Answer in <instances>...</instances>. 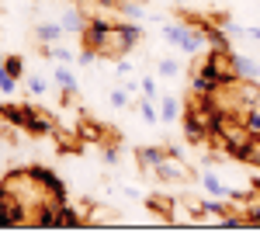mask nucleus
<instances>
[{
  "label": "nucleus",
  "mask_w": 260,
  "mask_h": 243,
  "mask_svg": "<svg viewBox=\"0 0 260 243\" xmlns=\"http://www.w3.org/2000/svg\"><path fill=\"white\" fill-rule=\"evenodd\" d=\"M142 39V24L139 21H125L121 18L118 24H111V32H108V39L104 45L98 49V56H108V59H121L125 52H132Z\"/></svg>",
  "instance_id": "obj_1"
},
{
  "label": "nucleus",
  "mask_w": 260,
  "mask_h": 243,
  "mask_svg": "<svg viewBox=\"0 0 260 243\" xmlns=\"http://www.w3.org/2000/svg\"><path fill=\"white\" fill-rule=\"evenodd\" d=\"M160 35L170 42L174 49H180L184 56H198L201 49L208 45V42H205V32H201V28H191V24H184V21H163Z\"/></svg>",
  "instance_id": "obj_2"
},
{
  "label": "nucleus",
  "mask_w": 260,
  "mask_h": 243,
  "mask_svg": "<svg viewBox=\"0 0 260 243\" xmlns=\"http://www.w3.org/2000/svg\"><path fill=\"white\" fill-rule=\"evenodd\" d=\"M28 219V208L0 184V226H21Z\"/></svg>",
  "instance_id": "obj_3"
},
{
  "label": "nucleus",
  "mask_w": 260,
  "mask_h": 243,
  "mask_svg": "<svg viewBox=\"0 0 260 243\" xmlns=\"http://www.w3.org/2000/svg\"><path fill=\"white\" fill-rule=\"evenodd\" d=\"M28 170L35 174V181L45 188V195H49L52 202H66V184H62V177L56 174V170H49V167H42V163L28 167Z\"/></svg>",
  "instance_id": "obj_4"
},
{
  "label": "nucleus",
  "mask_w": 260,
  "mask_h": 243,
  "mask_svg": "<svg viewBox=\"0 0 260 243\" xmlns=\"http://www.w3.org/2000/svg\"><path fill=\"white\" fill-rule=\"evenodd\" d=\"M205 136H208V115H205L201 108H191V111L184 115V139L191 142V146H198Z\"/></svg>",
  "instance_id": "obj_5"
},
{
  "label": "nucleus",
  "mask_w": 260,
  "mask_h": 243,
  "mask_svg": "<svg viewBox=\"0 0 260 243\" xmlns=\"http://www.w3.org/2000/svg\"><path fill=\"white\" fill-rule=\"evenodd\" d=\"M229 63H233L236 80H257V77H260V63L253 59V56L240 52V49H233V52H229Z\"/></svg>",
  "instance_id": "obj_6"
},
{
  "label": "nucleus",
  "mask_w": 260,
  "mask_h": 243,
  "mask_svg": "<svg viewBox=\"0 0 260 243\" xmlns=\"http://www.w3.org/2000/svg\"><path fill=\"white\" fill-rule=\"evenodd\" d=\"M108 32H111V21H108V18H90L80 39H83V45H90V49H101V45H104V39H108Z\"/></svg>",
  "instance_id": "obj_7"
},
{
  "label": "nucleus",
  "mask_w": 260,
  "mask_h": 243,
  "mask_svg": "<svg viewBox=\"0 0 260 243\" xmlns=\"http://www.w3.org/2000/svg\"><path fill=\"white\" fill-rule=\"evenodd\" d=\"M201 32H205V42H208V49L233 52V39L225 35V28H222V24H205V21H201Z\"/></svg>",
  "instance_id": "obj_8"
},
{
  "label": "nucleus",
  "mask_w": 260,
  "mask_h": 243,
  "mask_svg": "<svg viewBox=\"0 0 260 243\" xmlns=\"http://www.w3.org/2000/svg\"><path fill=\"white\" fill-rule=\"evenodd\" d=\"M62 39H66V28L59 21H39L35 24V42H42V45H56Z\"/></svg>",
  "instance_id": "obj_9"
},
{
  "label": "nucleus",
  "mask_w": 260,
  "mask_h": 243,
  "mask_svg": "<svg viewBox=\"0 0 260 243\" xmlns=\"http://www.w3.org/2000/svg\"><path fill=\"white\" fill-rule=\"evenodd\" d=\"M136 160H139V170H156L167 160V146H139Z\"/></svg>",
  "instance_id": "obj_10"
},
{
  "label": "nucleus",
  "mask_w": 260,
  "mask_h": 243,
  "mask_svg": "<svg viewBox=\"0 0 260 243\" xmlns=\"http://www.w3.org/2000/svg\"><path fill=\"white\" fill-rule=\"evenodd\" d=\"M52 83L59 87V94H62V98H73V94H77V77H73L70 63H59V66L52 70Z\"/></svg>",
  "instance_id": "obj_11"
},
{
  "label": "nucleus",
  "mask_w": 260,
  "mask_h": 243,
  "mask_svg": "<svg viewBox=\"0 0 260 243\" xmlns=\"http://www.w3.org/2000/svg\"><path fill=\"white\" fill-rule=\"evenodd\" d=\"M153 174H156L160 181H187V167H184L177 157H167V160H163Z\"/></svg>",
  "instance_id": "obj_12"
},
{
  "label": "nucleus",
  "mask_w": 260,
  "mask_h": 243,
  "mask_svg": "<svg viewBox=\"0 0 260 243\" xmlns=\"http://www.w3.org/2000/svg\"><path fill=\"white\" fill-rule=\"evenodd\" d=\"M87 14H83L80 7H66L62 11V18H59V24L66 28V35H83V28H87Z\"/></svg>",
  "instance_id": "obj_13"
},
{
  "label": "nucleus",
  "mask_w": 260,
  "mask_h": 243,
  "mask_svg": "<svg viewBox=\"0 0 260 243\" xmlns=\"http://www.w3.org/2000/svg\"><path fill=\"white\" fill-rule=\"evenodd\" d=\"M115 7H118V18L125 21H160L146 11V0H128V4H115Z\"/></svg>",
  "instance_id": "obj_14"
},
{
  "label": "nucleus",
  "mask_w": 260,
  "mask_h": 243,
  "mask_svg": "<svg viewBox=\"0 0 260 243\" xmlns=\"http://www.w3.org/2000/svg\"><path fill=\"white\" fill-rule=\"evenodd\" d=\"M201 188H205L208 195H215V198H233V188L222 181L215 170H205V174H201Z\"/></svg>",
  "instance_id": "obj_15"
},
{
  "label": "nucleus",
  "mask_w": 260,
  "mask_h": 243,
  "mask_svg": "<svg viewBox=\"0 0 260 243\" xmlns=\"http://www.w3.org/2000/svg\"><path fill=\"white\" fill-rule=\"evenodd\" d=\"M24 129L31 132V136H49L52 132V122L42 115L39 108H28V118H24Z\"/></svg>",
  "instance_id": "obj_16"
},
{
  "label": "nucleus",
  "mask_w": 260,
  "mask_h": 243,
  "mask_svg": "<svg viewBox=\"0 0 260 243\" xmlns=\"http://www.w3.org/2000/svg\"><path fill=\"white\" fill-rule=\"evenodd\" d=\"M177 118H180V101L174 94H163L160 98V122L163 125H174Z\"/></svg>",
  "instance_id": "obj_17"
},
{
  "label": "nucleus",
  "mask_w": 260,
  "mask_h": 243,
  "mask_svg": "<svg viewBox=\"0 0 260 243\" xmlns=\"http://www.w3.org/2000/svg\"><path fill=\"white\" fill-rule=\"evenodd\" d=\"M194 212H201V216H225L229 212V205L222 202V198H215V195H208V198H201V202H194Z\"/></svg>",
  "instance_id": "obj_18"
},
{
  "label": "nucleus",
  "mask_w": 260,
  "mask_h": 243,
  "mask_svg": "<svg viewBox=\"0 0 260 243\" xmlns=\"http://www.w3.org/2000/svg\"><path fill=\"white\" fill-rule=\"evenodd\" d=\"M45 56H52L56 63H77V52H73L70 45H62V42H56V45H45Z\"/></svg>",
  "instance_id": "obj_19"
},
{
  "label": "nucleus",
  "mask_w": 260,
  "mask_h": 243,
  "mask_svg": "<svg viewBox=\"0 0 260 243\" xmlns=\"http://www.w3.org/2000/svg\"><path fill=\"white\" fill-rule=\"evenodd\" d=\"M59 226H83V216L73 208V205L59 202Z\"/></svg>",
  "instance_id": "obj_20"
},
{
  "label": "nucleus",
  "mask_w": 260,
  "mask_h": 243,
  "mask_svg": "<svg viewBox=\"0 0 260 243\" xmlns=\"http://www.w3.org/2000/svg\"><path fill=\"white\" fill-rule=\"evenodd\" d=\"M240 118H243V125H246V132L260 139V108H246Z\"/></svg>",
  "instance_id": "obj_21"
},
{
  "label": "nucleus",
  "mask_w": 260,
  "mask_h": 243,
  "mask_svg": "<svg viewBox=\"0 0 260 243\" xmlns=\"http://www.w3.org/2000/svg\"><path fill=\"white\" fill-rule=\"evenodd\" d=\"M45 90H49V80H45V77H39V73L28 77V94H31V98H42Z\"/></svg>",
  "instance_id": "obj_22"
},
{
  "label": "nucleus",
  "mask_w": 260,
  "mask_h": 243,
  "mask_svg": "<svg viewBox=\"0 0 260 243\" xmlns=\"http://www.w3.org/2000/svg\"><path fill=\"white\" fill-rule=\"evenodd\" d=\"M4 70L21 80V77H24V59H21V56H7V59H4Z\"/></svg>",
  "instance_id": "obj_23"
},
{
  "label": "nucleus",
  "mask_w": 260,
  "mask_h": 243,
  "mask_svg": "<svg viewBox=\"0 0 260 243\" xmlns=\"http://www.w3.org/2000/svg\"><path fill=\"white\" fill-rule=\"evenodd\" d=\"M156 73H160L163 80H170V77H177V73H180V63H177V59H160Z\"/></svg>",
  "instance_id": "obj_24"
},
{
  "label": "nucleus",
  "mask_w": 260,
  "mask_h": 243,
  "mask_svg": "<svg viewBox=\"0 0 260 243\" xmlns=\"http://www.w3.org/2000/svg\"><path fill=\"white\" fill-rule=\"evenodd\" d=\"M128 98H132V94H128L125 87H115V90L108 94V101H111V108H128Z\"/></svg>",
  "instance_id": "obj_25"
},
{
  "label": "nucleus",
  "mask_w": 260,
  "mask_h": 243,
  "mask_svg": "<svg viewBox=\"0 0 260 243\" xmlns=\"http://www.w3.org/2000/svg\"><path fill=\"white\" fill-rule=\"evenodd\" d=\"M14 90H18V77H11V73L4 70V77H0V94H4V98H11Z\"/></svg>",
  "instance_id": "obj_26"
},
{
  "label": "nucleus",
  "mask_w": 260,
  "mask_h": 243,
  "mask_svg": "<svg viewBox=\"0 0 260 243\" xmlns=\"http://www.w3.org/2000/svg\"><path fill=\"white\" fill-rule=\"evenodd\" d=\"M77 63H80V66H94V63H98V49L83 45L80 52H77Z\"/></svg>",
  "instance_id": "obj_27"
},
{
  "label": "nucleus",
  "mask_w": 260,
  "mask_h": 243,
  "mask_svg": "<svg viewBox=\"0 0 260 243\" xmlns=\"http://www.w3.org/2000/svg\"><path fill=\"white\" fill-rule=\"evenodd\" d=\"M222 28H225V35H229V39H246V28L236 24V21H222Z\"/></svg>",
  "instance_id": "obj_28"
},
{
  "label": "nucleus",
  "mask_w": 260,
  "mask_h": 243,
  "mask_svg": "<svg viewBox=\"0 0 260 243\" xmlns=\"http://www.w3.org/2000/svg\"><path fill=\"white\" fill-rule=\"evenodd\" d=\"M142 98H153V101H160V90H156V80L142 77Z\"/></svg>",
  "instance_id": "obj_29"
},
{
  "label": "nucleus",
  "mask_w": 260,
  "mask_h": 243,
  "mask_svg": "<svg viewBox=\"0 0 260 243\" xmlns=\"http://www.w3.org/2000/svg\"><path fill=\"white\" fill-rule=\"evenodd\" d=\"M115 70H118L121 77H128V73H132V63H128L125 56H121V59H115Z\"/></svg>",
  "instance_id": "obj_30"
},
{
  "label": "nucleus",
  "mask_w": 260,
  "mask_h": 243,
  "mask_svg": "<svg viewBox=\"0 0 260 243\" xmlns=\"http://www.w3.org/2000/svg\"><path fill=\"white\" fill-rule=\"evenodd\" d=\"M121 87H125L128 94H139V90H142V80H125V83H121Z\"/></svg>",
  "instance_id": "obj_31"
},
{
  "label": "nucleus",
  "mask_w": 260,
  "mask_h": 243,
  "mask_svg": "<svg viewBox=\"0 0 260 243\" xmlns=\"http://www.w3.org/2000/svg\"><path fill=\"white\" fill-rule=\"evenodd\" d=\"M246 39H250V42H260V24H250V28H246Z\"/></svg>",
  "instance_id": "obj_32"
},
{
  "label": "nucleus",
  "mask_w": 260,
  "mask_h": 243,
  "mask_svg": "<svg viewBox=\"0 0 260 243\" xmlns=\"http://www.w3.org/2000/svg\"><path fill=\"white\" fill-rule=\"evenodd\" d=\"M0 66H4V52H0Z\"/></svg>",
  "instance_id": "obj_33"
}]
</instances>
